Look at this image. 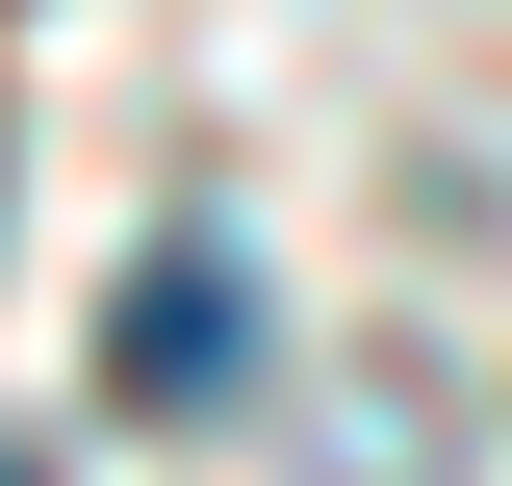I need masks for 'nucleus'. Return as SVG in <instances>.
<instances>
[{
  "label": "nucleus",
  "instance_id": "f257e3e1",
  "mask_svg": "<svg viewBox=\"0 0 512 486\" xmlns=\"http://www.w3.org/2000/svg\"><path fill=\"white\" fill-rule=\"evenodd\" d=\"M231 384H256V256L231 231H154L128 307H103V410H231Z\"/></svg>",
  "mask_w": 512,
  "mask_h": 486
},
{
  "label": "nucleus",
  "instance_id": "f03ea898",
  "mask_svg": "<svg viewBox=\"0 0 512 486\" xmlns=\"http://www.w3.org/2000/svg\"><path fill=\"white\" fill-rule=\"evenodd\" d=\"M0 486H52V461H0Z\"/></svg>",
  "mask_w": 512,
  "mask_h": 486
}]
</instances>
